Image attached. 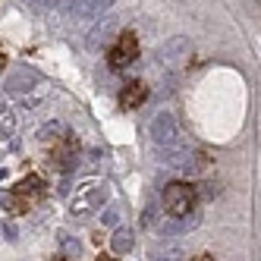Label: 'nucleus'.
Wrapping results in <instances>:
<instances>
[{
    "mask_svg": "<svg viewBox=\"0 0 261 261\" xmlns=\"http://www.w3.org/2000/svg\"><path fill=\"white\" fill-rule=\"evenodd\" d=\"M186 50H189V38H173V41H167V47L161 50V60L164 63H176Z\"/></svg>",
    "mask_w": 261,
    "mask_h": 261,
    "instance_id": "obj_11",
    "label": "nucleus"
},
{
    "mask_svg": "<svg viewBox=\"0 0 261 261\" xmlns=\"http://www.w3.org/2000/svg\"><path fill=\"white\" fill-rule=\"evenodd\" d=\"M60 246H63V252H66V258H79V252H82V246L76 239H72L69 233H60Z\"/></svg>",
    "mask_w": 261,
    "mask_h": 261,
    "instance_id": "obj_15",
    "label": "nucleus"
},
{
    "mask_svg": "<svg viewBox=\"0 0 261 261\" xmlns=\"http://www.w3.org/2000/svg\"><path fill=\"white\" fill-rule=\"evenodd\" d=\"M107 60H110V66H114V69H123L129 63H136L139 60V38H136L133 32H123L120 38H117V44L110 47Z\"/></svg>",
    "mask_w": 261,
    "mask_h": 261,
    "instance_id": "obj_4",
    "label": "nucleus"
},
{
    "mask_svg": "<svg viewBox=\"0 0 261 261\" xmlns=\"http://www.w3.org/2000/svg\"><path fill=\"white\" fill-rule=\"evenodd\" d=\"M13 133H16V117L7 107H0V139H13Z\"/></svg>",
    "mask_w": 261,
    "mask_h": 261,
    "instance_id": "obj_14",
    "label": "nucleus"
},
{
    "mask_svg": "<svg viewBox=\"0 0 261 261\" xmlns=\"http://www.w3.org/2000/svg\"><path fill=\"white\" fill-rule=\"evenodd\" d=\"M60 133H63V123H57V120H50V123H44V126H41V133H38V139H41V142H60V139H63Z\"/></svg>",
    "mask_w": 261,
    "mask_h": 261,
    "instance_id": "obj_13",
    "label": "nucleus"
},
{
    "mask_svg": "<svg viewBox=\"0 0 261 261\" xmlns=\"http://www.w3.org/2000/svg\"><path fill=\"white\" fill-rule=\"evenodd\" d=\"M133 246H136V239H133L129 230H117L114 236H110V249H114V255H129Z\"/></svg>",
    "mask_w": 261,
    "mask_h": 261,
    "instance_id": "obj_12",
    "label": "nucleus"
},
{
    "mask_svg": "<svg viewBox=\"0 0 261 261\" xmlns=\"http://www.w3.org/2000/svg\"><path fill=\"white\" fill-rule=\"evenodd\" d=\"M25 4H29L32 10H50V7H57L60 0H25Z\"/></svg>",
    "mask_w": 261,
    "mask_h": 261,
    "instance_id": "obj_17",
    "label": "nucleus"
},
{
    "mask_svg": "<svg viewBox=\"0 0 261 261\" xmlns=\"http://www.w3.org/2000/svg\"><path fill=\"white\" fill-rule=\"evenodd\" d=\"M41 82V76L35 69H29V66H19V69H13L10 76L4 79V91L7 95H25L29 88H35Z\"/></svg>",
    "mask_w": 261,
    "mask_h": 261,
    "instance_id": "obj_5",
    "label": "nucleus"
},
{
    "mask_svg": "<svg viewBox=\"0 0 261 261\" xmlns=\"http://www.w3.org/2000/svg\"><path fill=\"white\" fill-rule=\"evenodd\" d=\"M0 179H4V170H0Z\"/></svg>",
    "mask_w": 261,
    "mask_h": 261,
    "instance_id": "obj_22",
    "label": "nucleus"
},
{
    "mask_svg": "<svg viewBox=\"0 0 261 261\" xmlns=\"http://www.w3.org/2000/svg\"><path fill=\"white\" fill-rule=\"evenodd\" d=\"M0 69H4V57H0Z\"/></svg>",
    "mask_w": 261,
    "mask_h": 261,
    "instance_id": "obj_21",
    "label": "nucleus"
},
{
    "mask_svg": "<svg viewBox=\"0 0 261 261\" xmlns=\"http://www.w3.org/2000/svg\"><path fill=\"white\" fill-rule=\"evenodd\" d=\"M117 217H120V214H117V208H107V211H104V217H101V220H104V223H107V227H114V223H117Z\"/></svg>",
    "mask_w": 261,
    "mask_h": 261,
    "instance_id": "obj_18",
    "label": "nucleus"
},
{
    "mask_svg": "<svg viewBox=\"0 0 261 261\" xmlns=\"http://www.w3.org/2000/svg\"><path fill=\"white\" fill-rule=\"evenodd\" d=\"M117 29H120V19H117V16H107V19H101L95 29H91L88 32V38H85V44L91 47V50H101L110 38H114V35H117Z\"/></svg>",
    "mask_w": 261,
    "mask_h": 261,
    "instance_id": "obj_7",
    "label": "nucleus"
},
{
    "mask_svg": "<svg viewBox=\"0 0 261 261\" xmlns=\"http://www.w3.org/2000/svg\"><path fill=\"white\" fill-rule=\"evenodd\" d=\"M151 142L158 145V151H167V148L182 145V133L173 120V114H158L151 123Z\"/></svg>",
    "mask_w": 261,
    "mask_h": 261,
    "instance_id": "obj_2",
    "label": "nucleus"
},
{
    "mask_svg": "<svg viewBox=\"0 0 261 261\" xmlns=\"http://www.w3.org/2000/svg\"><path fill=\"white\" fill-rule=\"evenodd\" d=\"M13 195H16V198H22L25 204H32V201H29L32 195H44V182H41L38 176H25L19 186H16V192H13Z\"/></svg>",
    "mask_w": 261,
    "mask_h": 261,
    "instance_id": "obj_10",
    "label": "nucleus"
},
{
    "mask_svg": "<svg viewBox=\"0 0 261 261\" xmlns=\"http://www.w3.org/2000/svg\"><path fill=\"white\" fill-rule=\"evenodd\" d=\"M148 101V85L145 82H126L120 91V107L123 110H136Z\"/></svg>",
    "mask_w": 261,
    "mask_h": 261,
    "instance_id": "obj_8",
    "label": "nucleus"
},
{
    "mask_svg": "<svg viewBox=\"0 0 261 261\" xmlns=\"http://www.w3.org/2000/svg\"><path fill=\"white\" fill-rule=\"evenodd\" d=\"M104 198H107V186H85L69 201V211H72V217H88L91 211H98L104 204Z\"/></svg>",
    "mask_w": 261,
    "mask_h": 261,
    "instance_id": "obj_3",
    "label": "nucleus"
},
{
    "mask_svg": "<svg viewBox=\"0 0 261 261\" xmlns=\"http://www.w3.org/2000/svg\"><path fill=\"white\" fill-rule=\"evenodd\" d=\"M151 261H182V249H179V246L161 249V252H154V258H151Z\"/></svg>",
    "mask_w": 261,
    "mask_h": 261,
    "instance_id": "obj_16",
    "label": "nucleus"
},
{
    "mask_svg": "<svg viewBox=\"0 0 261 261\" xmlns=\"http://www.w3.org/2000/svg\"><path fill=\"white\" fill-rule=\"evenodd\" d=\"M195 204H198V189H195L192 182H186V179L167 182V189H164V211L170 214V217L192 214Z\"/></svg>",
    "mask_w": 261,
    "mask_h": 261,
    "instance_id": "obj_1",
    "label": "nucleus"
},
{
    "mask_svg": "<svg viewBox=\"0 0 261 261\" xmlns=\"http://www.w3.org/2000/svg\"><path fill=\"white\" fill-rule=\"evenodd\" d=\"M195 261H211V255H198V258H195Z\"/></svg>",
    "mask_w": 261,
    "mask_h": 261,
    "instance_id": "obj_20",
    "label": "nucleus"
},
{
    "mask_svg": "<svg viewBox=\"0 0 261 261\" xmlns=\"http://www.w3.org/2000/svg\"><path fill=\"white\" fill-rule=\"evenodd\" d=\"M117 0H66V13L76 16V19H91V16H101L104 10H110Z\"/></svg>",
    "mask_w": 261,
    "mask_h": 261,
    "instance_id": "obj_6",
    "label": "nucleus"
},
{
    "mask_svg": "<svg viewBox=\"0 0 261 261\" xmlns=\"http://www.w3.org/2000/svg\"><path fill=\"white\" fill-rule=\"evenodd\" d=\"M95 261H117V258H114V255H98Z\"/></svg>",
    "mask_w": 261,
    "mask_h": 261,
    "instance_id": "obj_19",
    "label": "nucleus"
},
{
    "mask_svg": "<svg viewBox=\"0 0 261 261\" xmlns=\"http://www.w3.org/2000/svg\"><path fill=\"white\" fill-rule=\"evenodd\" d=\"M198 227V217L195 214H186V217H170L161 227V233L164 236H182V233H189V230H195Z\"/></svg>",
    "mask_w": 261,
    "mask_h": 261,
    "instance_id": "obj_9",
    "label": "nucleus"
}]
</instances>
